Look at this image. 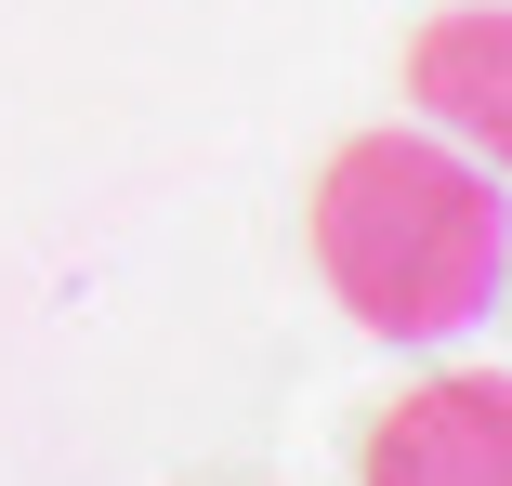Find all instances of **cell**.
Instances as JSON below:
<instances>
[{
  "mask_svg": "<svg viewBox=\"0 0 512 486\" xmlns=\"http://www.w3.org/2000/svg\"><path fill=\"white\" fill-rule=\"evenodd\" d=\"M316 276L329 303L381 342H460L499 303V250H512V198L499 171L460 158L447 132H355L316 171Z\"/></svg>",
  "mask_w": 512,
  "mask_h": 486,
  "instance_id": "1",
  "label": "cell"
},
{
  "mask_svg": "<svg viewBox=\"0 0 512 486\" xmlns=\"http://www.w3.org/2000/svg\"><path fill=\"white\" fill-rule=\"evenodd\" d=\"M355 486H512V381L434 368L355 434Z\"/></svg>",
  "mask_w": 512,
  "mask_h": 486,
  "instance_id": "2",
  "label": "cell"
},
{
  "mask_svg": "<svg viewBox=\"0 0 512 486\" xmlns=\"http://www.w3.org/2000/svg\"><path fill=\"white\" fill-rule=\"evenodd\" d=\"M407 106L460 158L512 171V0H460V14H434L407 40Z\"/></svg>",
  "mask_w": 512,
  "mask_h": 486,
  "instance_id": "3",
  "label": "cell"
},
{
  "mask_svg": "<svg viewBox=\"0 0 512 486\" xmlns=\"http://www.w3.org/2000/svg\"><path fill=\"white\" fill-rule=\"evenodd\" d=\"M499 276H512V250H499Z\"/></svg>",
  "mask_w": 512,
  "mask_h": 486,
  "instance_id": "4",
  "label": "cell"
}]
</instances>
